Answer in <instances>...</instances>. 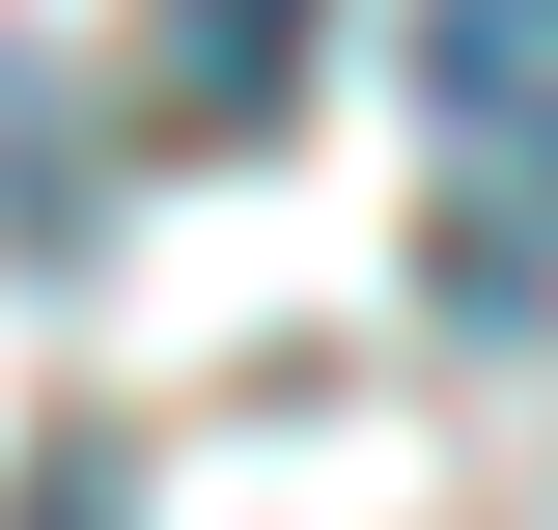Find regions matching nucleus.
<instances>
[{
  "instance_id": "nucleus-3",
  "label": "nucleus",
  "mask_w": 558,
  "mask_h": 530,
  "mask_svg": "<svg viewBox=\"0 0 558 530\" xmlns=\"http://www.w3.org/2000/svg\"><path fill=\"white\" fill-rule=\"evenodd\" d=\"M28 530H112V503H84V474H57V503H28Z\"/></svg>"
},
{
  "instance_id": "nucleus-2",
  "label": "nucleus",
  "mask_w": 558,
  "mask_h": 530,
  "mask_svg": "<svg viewBox=\"0 0 558 530\" xmlns=\"http://www.w3.org/2000/svg\"><path fill=\"white\" fill-rule=\"evenodd\" d=\"M279 84V0H196V112H252Z\"/></svg>"
},
{
  "instance_id": "nucleus-1",
  "label": "nucleus",
  "mask_w": 558,
  "mask_h": 530,
  "mask_svg": "<svg viewBox=\"0 0 558 530\" xmlns=\"http://www.w3.org/2000/svg\"><path fill=\"white\" fill-rule=\"evenodd\" d=\"M418 140H447V308L558 279V0H418Z\"/></svg>"
}]
</instances>
